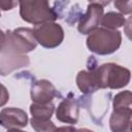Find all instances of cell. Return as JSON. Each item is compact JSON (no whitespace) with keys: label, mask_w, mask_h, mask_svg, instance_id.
<instances>
[{"label":"cell","mask_w":132,"mask_h":132,"mask_svg":"<svg viewBox=\"0 0 132 132\" xmlns=\"http://www.w3.org/2000/svg\"><path fill=\"white\" fill-rule=\"evenodd\" d=\"M87 47L90 52L105 56L113 54L122 43V34L119 30H111L104 27L97 28L88 34Z\"/></svg>","instance_id":"obj_1"},{"label":"cell","mask_w":132,"mask_h":132,"mask_svg":"<svg viewBox=\"0 0 132 132\" xmlns=\"http://www.w3.org/2000/svg\"><path fill=\"white\" fill-rule=\"evenodd\" d=\"M94 70L99 89H123L131 79V71L116 63H105Z\"/></svg>","instance_id":"obj_2"},{"label":"cell","mask_w":132,"mask_h":132,"mask_svg":"<svg viewBox=\"0 0 132 132\" xmlns=\"http://www.w3.org/2000/svg\"><path fill=\"white\" fill-rule=\"evenodd\" d=\"M20 15L23 21L38 25L55 22L58 13L50 6L48 0H20Z\"/></svg>","instance_id":"obj_3"},{"label":"cell","mask_w":132,"mask_h":132,"mask_svg":"<svg viewBox=\"0 0 132 132\" xmlns=\"http://www.w3.org/2000/svg\"><path fill=\"white\" fill-rule=\"evenodd\" d=\"M1 40L7 42L21 54L32 52L36 48L38 43L34 34V30L22 27L12 31L7 30L6 32H1Z\"/></svg>","instance_id":"obj_4"},{"label":"cell","mask_w":132,"mask_h":132,"mask_svg":"<svg viewBox=\"0 0 132 132\" xmlns=\"http://www.w3.org/2000/svg\"><path fill=\"white\" fill-rule=\"evenodd\" d=\"M30 63L29 57L26 54H21L7 42L1 40L0 47V73L5 76L13 70L26 67Z\"/></svg>","instance_id":"obj_5"},{"label":"cell","mask_w":132,"mask_h":132,"mask_svg":"<svg viewBox=\"0 0 132 132\" xmlns=\"http://www.w3.org/2000/svg\"><path fill=\"white\" fill-rule=\"evenodd\" d=\"M33 30L37 42L45 48H55L59 46L64 39L63 28L55 22H45L35 25Z\"/></svg>","instance_id":"obj_6"},{"label":"cell","mask_w":132,"mask_h":132,"mask_svg":"<svg viewBox=\"0 0 132 132\" xmlns=\"http://www.w3.org/2000/svg\"><path fill=\"white\" fill-rule=\"evenodd\" d=\"M103 6L98 3H90L87 7L86 13L80 18L77 30L81 34H89L93 30L97 29L101 24V20L104 15Z\"/></svg>","instance_id":"obj_7"},{"label":"cell","mask_w":132,"mask_h":132,"mask_svg":"<svg viewBox=\"0 0 132 132\" xmlns=\"http://www.w3.org/2000/svg\"><path fill=\"white\" fill-rule=\"evenodd\" d=\"M0 124L7 130H20L27 126L28 116L21 108L5 107L0 112Z\"/></svg>","instance_id":"obj_8"},{"label":"cell","mask_w":132,"mask_h":132,"mask_svg":"<svg viewBox=\"0 0 132 132\" xmlns=\"http://www.w3.org/2000/svg\"><path fill=\"white\" fill-rule=\"evenodd\" d=\"M31 99L35 103H48L60 96L55 86L47 79H38L32 82L30 90Z\"/></svg>","instance_id":"obj_9"},{"label":"cell","mask_w":132,"mask_h":132,"mask_svg":"<svg viewBox=\"0 0 132 132\" xmlns=\"http://www.w3.org/2000/svg\"><path fill=\"white\" fill-rule=\"evenodd\" d=\"M79 116V105L77 101L71 97V94L69 97L63 99L60 104L57 107L56 110V118L61 123L74 125L78 121Z\"/></svg>","instance_id":"obj_10"},{"label":"cell","mask_w":132,"mask_h":132,"mask_svg":"<svg viewBox=\"0 0 132 132\" xmlns=\"http://www.w3.org/2000/svg\"><path fill=\"white\" fill-rule=\"evenodd\" d=\"M113 110L109 119V127L113 132L127 131L130 128L132 121V109L112 106Z\"/></svg>","instance_id":"obj_11"},{"label":"cell","mask_w":132,"mask_h":132,"mask_svg":"<svg viewBox=\"0 0 132 132\" xmlns=\"http://www.w3.org/2000/svg\"><path fill=\"white\" fill-rule=\"evenodd\" d=\"M76 86L84 94H91L99 90L94 67L90 70H80L76 75Z\"/></svg>","instance_id":"obj_12"},{"label":"cell","mask_w":132,"mask_h":132,"mask_svg":"<svg viewBox=\"0 0 132 132\" xmlns=\"http://www.w3.org/2000/svg\"><path fill=\"white\" fill-rule=\"evenodd\" d=\"M55 112V105L53 102L48 103H35L30 105V113L32 118L39 120H51L53 113Z\"/></svg>","instance_id":"obj_13"},{"label":"cell","mask_w":132,"mask_h":132,"mask_svg":"<svg viewBox=\"0 0 132 132\" xmlns=\"http://www.w3.org/2000/svg\"><path fill=\"white\" fill-rule=\"evenodd\" d=\"M125 22H126V20H125L123 13L109 11V12H107L103 15L100 25L104 28H107V29L118 30L119 28L124 26Z\"/></svg>","instance_id":"obj_14"},{"label":"cell","mask_w":132,"mask_h":132,"mask_svg":"<svg viewBox=\"0 0 132 132\" xmlns=\"http://www.w3.org/2000/svg\"><path fill=\"white\" fill-rule=\"evenodd\" d=\"M112 106H119L124 108L132 109V92L121 91L113 97Z\"/></svg>","instance_id":"obj_15"},{"label":"cell","mask_w":132,"mask_h":132,"mask_svg":"<svg viewBox=\"0 0 132 132\" xmlns=\"http://www.w3.org/2000/svg\"><path fill=\"white\" fill-rule=\"evenodd\" d=\"M30 124L31 127L37 132H52L58 130V128L51 120H39L32 118L30 120Z\"/></svg>","instance_id":"obj_16"},{"label":"cell","mask_w":132,"mask_h":132,"mask_svg":"<svg viewBox=\"0 0 132 132\" xmlns=\"http://www.w3.org/2000/svg\"><path fill=\"white\" fill-rule=\"evenodd\" d=\"M114 7L123 14H131L132 0H114Z\"/></svg>","instance_id":"obj_17"},{"label":"cell","mask_w":132,"mask_h":132,"mask_svg":"<svg viewBox=\"0 0 132 132\" xmlns=\"http://www.w3.org/2000/svg\"><path fill=\"white\" fill-rule=\"evenodd\" d=\"M20 0H0V6L2 11H7L13 9L18 4Z\"/></svg>","instance_id":"obj_18"},{"label":"cell","mask_w":132,"mask_h":132,"mask_svg":"<svg viewBox=\"0 0 132 132\" xmlns=\"http://www.w3.org/2000/svg\"><path fill=\"white\" fill-rule=\"evenodd\" d=\"M124 33L127 38L132 41V14L126 20L124 24Z\"/></svg>","instance_id":"obj_19"},{"label":"cell","mask_w":132,"mask_h":132,"mask_svg":"<svg viewBox=\"0 0 132 132\" xmlns=\"http://www.w3.org/2000/svg\"><path fill=\"white\" fill-rule=\"evenodd\" d=\"M112 0H89L90 3H98L102 6H105V5H108Z\"/></svg>","instance_id":"obj_20"},{"label":"cell","mask_w":132,"mask_h":132,"mask_svg":"<svg viewBox=\"0 0 132 132\" xmlns=\"http://www.w3.org/2000/svg\"><path fill=\"white\" fill-rule=\"evenodd\" d=\"M129 130L132 132V121H131V124H130V128H129Z\"/></svg>","instance_id":"obj_21"}]
</instances>
